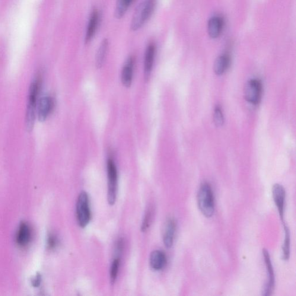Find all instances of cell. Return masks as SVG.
Instances as JSON below:
<instances>
[{"mask_svg": "<svg viewBox=\"0 0 296 296\" xmlns=\"http://www.w3.org/2000/svg\"><path fill=\"white\" fill-rule=\"evenodd\" d=\"M151 219V212L148 211L145 215L144 221H143L142 225V231H145L148 228L149 225H150Z\"/></svg>", "mask_w": 296, "mask_h": 296, "instance_id": "obj_23", "label": "cell"}, {"mask_svg": "<svg viewBox=\"0 0 296 296\" xmlns=\"http://www.w3.org/2000/svg\"><path fill=\"white\" fill-rule=\"evenodd\" d=\"M40 282H41L40 276H37V277L36 278H35V279L34 280V281L33 282V285L34 286H38V285H40Z\"/></svg>", "mask_w": 296, "mask_h": 296, "instance_id": "obj_25", "label": "cell"}, {"mask_svg": "<svg viewBox=\"0 0 296 296\" xmlns=\"http://www.w3.org/2000/svg\"><path fill=\"white\" fill-rule=\"evenodd\" d=\"M120 265V259L119 257H116L114 259L111 265V272H110V279L111 282L112 284H114L115 282L117 273H118Z\"/></svg>", "mask_w": 296, "mask_h": 296, "instance_id": "obj_21", "label": "cell"}, {"mask_svg": "<svg viewBox=\"0 0 296 296\" xmlns=\"http://www.w3.org/2000/svg\"><path fill=\"white\" fill-rule=\"evenodd\" d=\"M155 0H145L136 9L134 14L131 28L134 31L138 30L148 22L155 10Z\"/></svg>", "mask_w": 296, "mask_h": 296, "instance_id": "obj_3", "label": "cell"}, {"mask_svg": "<svg viewBox=\"0 0 296 296\" xmlns=\"http://www.w3.org/2000/svg\"><path fill=\"white\" fill-rule=\"evenodd\" d=\"M176 230V222L173 218H170L166 222L163 236L165 246L168 248L173 246L175 233Z\"/></svg>", "mask_w": 296, "mask_h": 296, "instance_id": "obj_14", "label": "cell"}, {"mask_svg": "<svg viewBox=\"0 0 296 296\" xmlns=\"http://www.w3.org/2000/svg\"><path fill=\"white\" fill-rule=\"evenodd\" d=\"M262 84L256 79H252L245 87L244 94L247 101L253 104L259 103L262 94Z\"/></svg>", "mask_w": 296, "mask_h": 296, "instance_id": "obj_6", "label": "cell"}, {"mask_svg": "<svg viewBox=\"0 0 296 296\" xmlns=\"http://www.w3.org/2000/svg\"><path fill=\"white\" fill-rule=\"evenodd\" d=\"M107 176L108 201L110 205H114L116 199L117 171L115 163L112 158L108 159Z\"/></svg>", "mask_w": 296, "mask_h": 296, "instance_id": "obj_4", "label": "cell"}, {"mask_svg": "<svg viewBox=\"0 0 296 296\" xmlns=\"http://www.w3.org/2000/svg\"><path fill=\"white\" fill-rule=\"evenodd\" d=\"M199 208L202 214L206 218L213 216L215 212L214 193L208 183H203L200 187L197 195Z\"/></svg>", "mask_w": 296, "mask_h": 296, "instance_id": "obj_2", "label": "cell"}, {"mask_svg": "<svg viewBox=\"0 0 296 296\" xmlns=\"http://www.w3.org/2000/svg\"><path fill=\"white\" fill-rule=\"evenodd\" d=\"M156 52H157V47L155 44L149 43L146 47L144 56V69L146 80H148L150 77L154 65Z\"/></svg>", "mask_w": 296, "mask_h": 296, "instance_id": "obj_10", "label": "cell"}, {"mask_svg": "<svg viewBox=\"0 0 296 296\" xmlns=\"http://www.w3.org/2000/svg\"><path fill=\"white\" fill-rule=\"evenodd\" d=\"M41 76L37 75L36 78L31 83L29 96H28V103L27 104L26 116H25V125L27 131L31 132L33 130L35 120H36L37 112V102L38 94L40 93L41 86Z\"/></svg>", "mask_w": 296, "mask_h": 296, "instance_id": "obj_1", "label": "cell"}, {"mask_svg": "<svg viewBox=\"0 0 296 296\" xmlns=\"http://www.w3.org/2000/svg\"><path fill=\"white\" fill-rule=\"evenodd\" d=\"M108 43L107 40H104L98 48L96 56V66L97 68H101L103 66L105 59H106Z\"/></svg>", "mask_w": 296, "mask_h": 296, "instance_id": "obj_20", "label": "cell"}, {"mask_svg": "<svg viewBox=\"0 0 296 296\" xmlns=\"http://www.w3.org/2000/svg\"><path fill=\"white\" fill-rule=\"evenodd\" d=\"M166 263L167 257L163 251L155 250L151 253L150 266L153 270L159 271L164 268Z\"/></svg>", "mask_w": 296, "mask_h": 296, "instance_id": "obj_15", "label": "cell"}, {"mask_svg": "<svg viewBox=\"0 0 296 296\" xmlns=\"http://www.w3.org/2000/svg\"><path fill=\"white\" fill-rule=\"evenodd\" d=\"M76 217L81 228L87 227L91 221V212L89 196L85 192L81 193L78 198L76 203Z\"/></svg>", "mask_w": 296, "mask_h": 296, "instance_id": "obj_5", "label": "cell"}, {"mask_svg": "<svg viewBox=\"0 0 296 296\" xmlns=\"http://www.w3.org/2000/svg\"><path fill=\"white\" fill-rule=\"evenodd\" d=\"M56 243V238L53 235H50L48 239V246L50 249L55 247Z\"/></svg>", "mask_w": 296, "mask_h": 296, "instance_id": "obj_24", "label": "cell"}, {"mask_svg": "<svg viewBox=\"0 0 296 296\" xmlns=\"http://www.w3.org/2000/svg\"><path fill=\"white\" fill-rule=\"evenodd\" d=\"M285 230V238L282 247V259L288 260L290 257L291 236L290 231L287 226L284 224Z\"/></svg>", "mask_w": 296, "mask_h": 296, "instance_id": "obj_18", "label": "cell"}, {"mask_svg": "<svg viewBox=\"0 0 296 296\" xmlns=\"http://www.w3.org/2000/svg\"><path fill=\"white\" fill-rule=\"evenodd\" d=\"M54 100L50 96L44 97L40 100L37 107V116L40 122H44L52 112Z\"/></svg>", "mask_w": 296, "mask_h": 296, "instance_id": "obj_9", "label": "cell"}, {"mask_svg": "<svg viewBox=\"0 0 296 296\" xmlns=\"http://www.w3.org/2000/svg\"><path fill=\"white\" fill-rule=\"evenodd\" d=\"M135 65V59L134 57L131 56L129 57L123 66L122 75H121V80H122L123 85L127 88L130 87L132 84Z\"/></svg>", "mask_w": 296, "mask_h": 296, "instance_id": "obj_11", "label": "cell"}, {"mask_svg": "<svg viewBox=\"0 0 296 296\" xmlns=\"http://www.w3.org/2000/svg\"><path fill=\"white\" fill-rule=\"evenodd\" d=\"M230 65V57L224 54L218 57L214 64V71L216 74L222 75L227 71Z\"/></svg>", "mask_w": 296, "mask_h": 296, "instance_id": "obj_17", "label": "cell"}, {"mask_svg": "<svg viewBox=\"0 0 296 296\" xmlns=\"http://www.w3.org/2000/svg\"><path fill=\"white\" fill-rule=\"evenodd\" d=\"M224 26V19L219 16H215L210 19L208 24V32L209 36L216 38L220 36Z\"/></svg>", "mask_w": 296, "mask_h": 296, "instance_id": "obj_13", "label": "cell"}, {"mask_svg": "<svg viewBox=\"0 0 296 296\" xmlns=\"http://www.w3.org/2000/svg\"><path fill=\"white\" fill-rule=\"evenodd\" d=\"M263 254L266 267L267 277H268V281H267V284L263 291V295L267 296L272 295L273 288H274L275 275L271 259H270V256L268 251L265 249L263 250Z\"/></svg>", "mask_w": 296, "mask_h": 296, "instance_id": "obj_7", "label": "cell"}, {"mask_svg": "<svg viewBox=\"0 0 296 296\" xmlns=\"http://www.w3.org/2000/svg\"><path fill=\"white\" fill-rule=\"evenodd\" d=\"M273 197L277 207L280 217L283 222L285 211L286 192L281 184L276 183L273 187Z\"/></svg>", "mask_w": 296, "mask_h": 296, "instance_id": "obj_8", "label": "cell"}, {"mask_svg": "<svg viewBox=\"0 0 296 296\" xmlns=\"http://www.w3.org/2000/svg\"><path fill=\"white\" fill-rule=\"evenodd\" d=\"M133 1L134 0H117L115 8L116 17L122 18L128 11Z\"/></svg>", "mask_w": 296, "mask_h": 296, "instance_id": "obj_19", "label": "cell"}, {"mask_svg": "<svg viewBox=\"0 0 296 296\" xmlns=\"http://www.w3.org/2000/svg\"><path fill=\"white\" fill-rule=\"evenodd\" d=\"M214 122L216 126L221 127L224 125V117L221 108L216 107L214 114Z\"/></svg>", "mask_w": 296, "mask_h": 296, "instance_id": "obj_22", "label": "cell"}, {"mask_svg": "<svg viewBox=\"0 0 296 296\" xmlns=\"http://www.w3.org/2000/svg\"><path fill=\"white\" fill-rule=\"evenodd\" d=\"M31 238V230L25 223H22L19 226L17 235V241L19 246H25L30 241Z\"/></svg>", "mask_w": 296, "mask_h": 296, "instance_id": "obj_16", "label": "cell"}, {"mask_svg": "<svg viewBox=\"0 0 296 296\" xmlns=\"http://www.w3.org/2000/svg\"><path fill=\"white\" fill-rule=\"evenodd\" d=\"M100 14L97 9H94L91 13L90 18L88 22L87 30L85 35V42L88 43L93 39L96 33L98 24L100 22Z\"/></svg>", "mask_w": 296, "mask_h": 296, "instance_id": "obj_12", "label": "cell"}]
</instances>
